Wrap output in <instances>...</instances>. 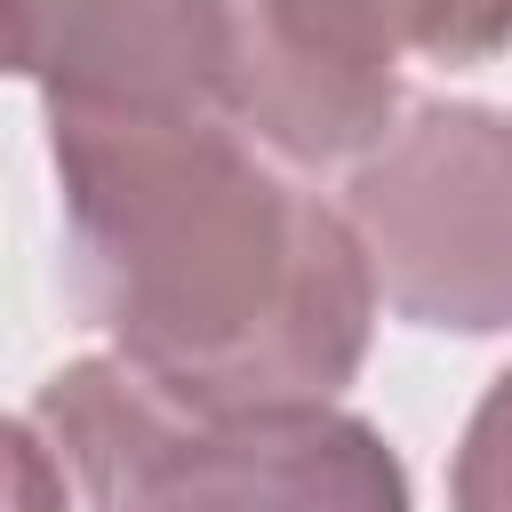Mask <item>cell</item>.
<instances>
[{
  "label": "cell",
  "mask_w": 512,
  "mask_h": 512,
  "mask_svg": "<svg viewBox=\"0 0 512 512\" xmlns=\"http://www.w3.org/2000/svg\"><path fill=\"white\" fill-rule=\"evenodd\" d=\"M80 280L128 368L192 408H296L360 352L352 240L296 200L224 104H56Z\"/></svg>",
  "instance_id": "6da1fadb"
},
{
  "label": "cell",
  "mask_w": 512,
  "mask_h": 512,
  "mask_svg": "<svg viewBox=\"0 0 512 512\" xmlns=\"http://www.w3.org/2000/svg\"><path fill=\"white\" fill-rule=\"evenodd\" d=\"M40 424L88 512H400L392 456L312 408H192L152 376L72 368Z\"/></svg>",
  "instance_id": "7a4b0ae2"
},
{
  "label": "cell",
  "mask_w": 512,
  "mask_h": 512,
  "mask_svg": "<svg viewBox=\"0 0 512 512\" xmlns=\"http://www.w3.org/2000/svg\"><path fill=\"white\" fill-rule=\"evenodd\" d=\"M240 104L296 152H344L384 120L400 48L480 56L512 32V0H232Z\"/></svg>",
  "instance_id": "3957f363"
},
{
  "label": "cell",
  "mask_w": 512,
  "mask_h": 512,
  "mask_svg": "<svg viewBox=\"0 0 512 512\" xmlns=\"http://www.w3.org/2000/svg\"><path fill=\"white\" fill-rule=\"evenodd\" d=\"M432 128L456 200H432V184L384 160L360 184V208L384 240L392 296L408 312L488 328L496 312H512V128L488 112H432Z\"/></svg>",
  "instance_id": "277c9868"
},
{
  "label": "cell",
  "mask_w": 512,
  "mask_h": 512,
  "mask_svg": "<svg viewBox=\"0 0 512 512\" xmlns=\"http://www.w3.org/2000/svg\"><path fill=\"white\" fill-rule=\"evenodd\" d=\"M16 72L48 80L56 104H224L240 96L232 0H8Z\"/></svg>",
  "instance_id": "5b68a950"
},
{
  "label": "cell",
  "mask_w": 512,
  "mask_h": 512,
  "mask_svg": "<svg viewBox=\"0 0 512 512\" xmlns=\"http://www.w3.org/2000/svg\"><path fill=\"white\" fill-rule=\"evenodd\" d=\"M464 512H512V376L496 384V400L472 424V456H464Z\"/></svg>",
  "instance_id": "8992f818"
}]
</instances>
